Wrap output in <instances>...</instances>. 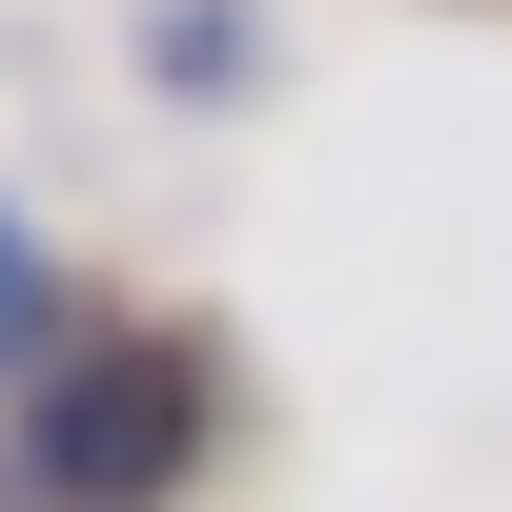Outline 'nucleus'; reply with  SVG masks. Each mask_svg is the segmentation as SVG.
Returning <instances> with one entry per match:
<instances>
[{
  "label": "nucleus",
  "instance_id": "nucleus-1",
  "mask_svg": "<svg viewBox=\"0 0 512 512\" xmlns=\"http://www.w3.org/2000/svg\"><path fill=\"white\" fill-rule=\"evenodd\" d=\"M226 451V349L205 328H82L21 410H0V512H164Z\"/></svg>",
  "mask_w": 512,
  "mask_h": 512
},
{
  "label": "nucleus",
  "instance_id": "nucleus-2",
  "mask_svg": "<svg viewBox=\"0 0 512 512\" xmlns=\"http://www.w3.org/2000/svg\"><path fill=\"white\" fill-rule=\"evenodd\" d=\"M62 349H82V308H62V246H41L21 205H0V410H21Z\"/></svg>",
  "mask_w": 512,
  "mask_h": 512
},
{
  "label": "nucleus",
  "instance_id": "nucleus-3",
  "mask_svg": "<svg viewBox=\"0 0 512 512\" xmlns=\"http://www.w3.org/2000/svg\"><path fill=\"white\" fill-rule=\"evenodd\" d=\"M144 62L185 82V103H226V82H246V0H164V21H144Z\"/></svg>",
  "mask_w": 512,
  "mask_h": 512
}]
</instances>
